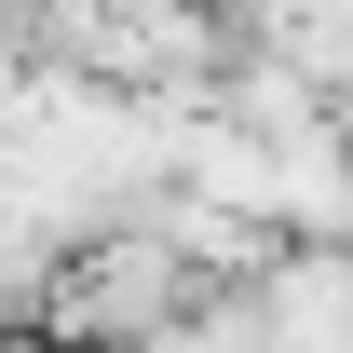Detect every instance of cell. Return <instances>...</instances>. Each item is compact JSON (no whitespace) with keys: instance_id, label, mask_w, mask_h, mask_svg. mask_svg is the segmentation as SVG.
<instances>
[{"instance_id":"obj_1","label":"cell","mask_w":353,"mask_h":353,"mask_svg":"<svg viewBox=\"0 0 353 353\" xmlns=\"http://www.w3.org/2000/svg\"><path fill=\"white\" fill-rule=\"evenodd\" d=\"M245 353H353V245H272L245 285Z\"/></svg>"}]
</instances>
